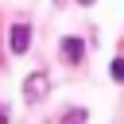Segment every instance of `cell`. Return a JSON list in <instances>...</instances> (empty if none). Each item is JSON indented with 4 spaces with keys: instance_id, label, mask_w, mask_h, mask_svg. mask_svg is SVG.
I'll list each match as a JSON object with an SVG mask.
<instances>
[{
    "instance_id": "1",
    "label": "cell",
    "mask_w": 124,
    "mask_h": 124,
    "mask_svg": "<svg viewBox=\"0 0 124 124\" xmlns=\"http://www.w3.org/2000/svg\"><path fill=\"white\" fill-rule=\"evenodd\" d=\"M46 89H50V78L39 70V74H31L27 81H23V93H27V101H39V97H46Z\"/></svg>"
},
{
    "instance_id": "2",
    "label": "cell",
    "mask_w": 124,
    "mask_h": 124,
    "mask_svg": "<svg viewBox=\"0 0 124 124\" xmlns=\"http://www.w3.org/2000/svg\"><path fill=\"white\" fill-rule=\"evenodd\" d=\"M27 46H31V27H27V23H16V27H12V50L23 54Z\"/></svg>"
},
{
    "instance_id": "3",
    "label": "cell",
    "mask_w": 124,
    "mask_h": 124,
    "mask_svg": "<svg viewBox=\"0 0 124 124\" xmlns=\"http://www.w3.org/2000/svg\"><path fill=\"white\" fill-rule=\"evenodd\" d=\"M62 54H66V62H70V66H78V62H81V54H85V46H81V39H74V35H66V39H62Z\"/></svg>"
},
{
    "instance_id": "4",
    "label": "cell",
    "mask_w": 124,
    "mask_h": 124,
    "mask_svg": "<svg viewBox=\"0 0 124 124\" xmlns=\"http://www.w3.org/2000/svg\"><path fill=\"white\" fill-rule=\"evenodd\" d=\"M108 74H112V78H116V81H124V58H116V62H112V70H108Z\"/></svg>"
},
{
    "instance_id": "5",
    "label": "cell",
    "mask_w": 124,
    "mask_h": 124,
    "mask_svg": "<svg viewBox=\"0 0 124 124\" xmlns=\"http://www.w3.org/2000/svg\"><path fill=\"white\" fill-rule=\"evenodd\" d=\"M66 124H85V112H81V108H74V112L66 116Z\"/></svg>"
},
{
    "instance_id": "6",
    "label": "cell",
    "mask_w": 124,
    "mask_h": 124,
    "mask_svg": "<svg viewBox=\"0 0 124 124\" xmlns=\"http://www.w3.org/2000/svg\"><path fill=\"white\" fill-rule=\"evenodd\" d=\"M78 4H93V0H78Z\"/></svg>"
}]
</instances>
